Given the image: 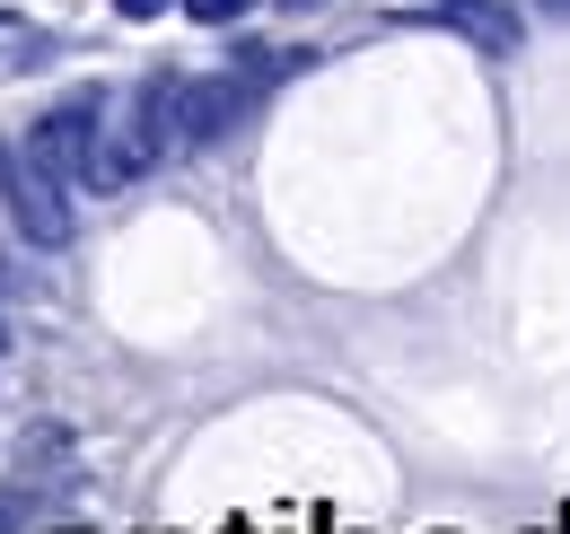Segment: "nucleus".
<instances>
[{
	"label": "nucleus",
	"mask_w": 570,
	"mask_h": 534,
	"mask_svg": "<svg viewBox=\"0 0 570 534\" xmlns=\"http://www.w3.org/2000/svg\"><path fill=\"white\" fill-rule=\"evenodd\" d=\"M97 149H106V97H97V88H88V97H62V106L36 123V140H27V158L53 167L79 194H97Z\"/></svg>",
	"instance_id": "nucleus-1"
},
{
	"label": "nucleus",
	"mask_w": 570,
	"mask_h": 534,
	"mask_svg": "<svg viewBox=\"0 0 570 534\" xmlns=\"http://www.w3.org/2000/svg\"><path fill=\"white\" fill-rule=\"evenodd\" d=\"M255 97H264V79H255V70H212V79H185V88H176V140H185V149L228 140L246 115H255Z\"/></svg>",
	"instance_id": "nucleus-2"
},
{
	"label": "nucleus",
	"mask_w": 570,
	"mask_h": 534,
	"mask_svg": "<svg viewBox=\"0 0 570 534\" xmlns=\"http://www.w3.org/2000/svg\"><path fill=\"white\" fill-rule=\"evenodd\" d=\"M0 194H9V219H18L36 246H71V201H62V176H53V167H36V158H27Z\"/></svg>",
	"instance_id": "nucleus-3"
},
{
	"label": "nucleus",
	"mask_w": 570,
	"mask_h": 534,
	"mask_svg": "<svg viewBox=\"0 0 570 534\" xmlns=\"http://www.w3.org/2000/svg\"><path fill=\"white\" fill-rule=\"evenodd\" d=\"M448 9V27H465L483 53H518V9L509 0H439Z\"/></svg>",
	"instance_id": "nucleus-4"
},
{
	"label": "nucleus",
	"mask_w": 570,
	"mask_h": 534,
	"mask_svg": "<svg viewBox=\"0 0 570 534\" xmlns=\"http://www.w3.org/2000/svg\"><path fill=\"white\" fill-rule=\"evenodd\" d=\"M246 9H255V0H185V18H194V27H237Z\"/></svg>",
	"instance_id": "nucleus-5"
},
{
	"label": "nucleus",
	"mask_w": 570,
	"mask_h": 534,
	"mask_svg": "<svg viewBox=\"0 0 570 534\" xmlns=\"http://www.w3.org/2000/svg\"><path fill=\"white\" fill-rule=\"evenodd\" d=\"M124 18H158V9H176V0H115Z\"/></svg>",
	"instance_id": "nucleus-6"
},
{
	"label": "nucleus",
	"mask_w": 570,
	"mask_h": 534,
	"mask_svg": "<svg viewBox=\"0 0 570 534\" xmlns=\"http://www.w3.org/2000/svg\"><path fill=\"white\" fill-rule=\"evenodd\" d=\"M535 9H544V18H570V0H535Z\"/></svg>",
	"instance_id": "nucleus-7"
},
{
	"label": "nucleus",
	"mask_w": 570,
	"mask_h": 534,
	"mask_svg": "<svg viewBox=\"0 0 570 534\" xmlns=\"http://www.w3.org/2000/svg\"><path fill=\"white\" fill-rule=\"evenodd\" d=\"M9 176H18V167H9V149H0V185H9Z\"/></svg>",
	"instance_id": "nucleus-8"
},
{
	"label": "nucleus",
	"mask_w": 570,
	"mask_h": 534,
	"mask_svg": "<svg viewBox=\"0 0 570 534\" xmlns=\"http://www.w3.org/2000/svg\"><path fill=\"white\" fill-rule=\"evenodd\" d=\"M282 9H325V0H282Z\"/></svg>",
	"instance_id": "nucleus-9"
},
{
	"label": "nucleus",
	"mask_w": 570,
	"mask_h": 534,
	"mask_svg": "<svg viewBox=\"0 0 570 534\" xmlns=\"http://www.w3.org/2000/svg\"><path fill=\"white\" fill-rule=\"evenodd\" d=\"M0 342H9V334H0Z\"/></svg>",
	"instance_id": "nucleus-10"
}]
</instances>
